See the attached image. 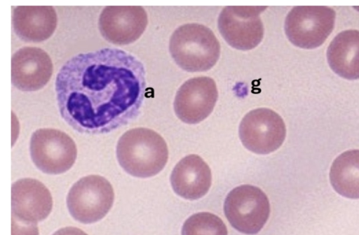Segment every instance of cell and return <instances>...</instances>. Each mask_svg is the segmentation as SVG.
Returning a JSON list of instances; mask_svg holds the SVG:
<instances>
[{
  "mask_svg": "<svg viewBox=\"0 0 359 235\" xmlns=\"http://www.w3.org/2000/svg\"><path fill=\"white\" fill-rule=\"evenodd\" d=\"M55 92L62 118L76 129L109 131L137 113L146 81L142 63L114 48L76 55L60 69Z\"/></svg>",
  "mask_w": 359,
  "mask_h": 235,
  "instance_id": "6da1fadb",
  "label": "cell"
},
{
  "mask_svg": "<svg viewBox=\"0 0 359 235\" xmlns=\"http://www.w3.org/2000/svg\"><path fill=\"white\" fill-rule=\"evenodd\" d=\"M116 157L128 173L137 178H149L164 168L168 159V149L165 140L157 132L137 127L120 137Z\"/></svg>",
  "mask_w": 359,
  "mask_h": 235,
  "instance_id": "7a4b0ae2",
  "label": "cell"
},
{
  "mask_svg": "<svg viewBox=\"0 0 359 235\" xmlns=\"http://www.w3.org/2000/svg\"><path fill=\"white\" fill-rule=\"evenodd\" d=\"M169 50L177 64L190 72L209 70L220 55V44L212 31L197 23L179 27L170 37Z\"/></svg>",
  "mask_w": 359,
  "mask_h": 235,
  "instance_id": "3957f363",
  "label": "cell"
},
{
  "mask_svg": "<svg viewBox=\"0 0 359 235\" xmlns=\"http://www.w3.org/2000/svg\"><path fill=\"white\" fill-rule=\"evenodd\" d=\"M266 194L259 187L242 185L227 194L224 204L226 218L237 231L245 234H257L270 215Z\"/></svg>",
  "mask_w": 359,
  "mask_h": 235,
  "instance_id": "277c9868",
  "label": "cell"
},
{
  "mask_svg": "<svg viewBox=\"0 0 359 235\" xmlns=\"http://www.w3.org/2000/svg\"><path fill=\"white\" fill-rule=\"evenodd\" d=\"M114 199L111 183L99 175H89L76 182L70 189L67 204L71 215L77 221L90 224L103 218Z\"/></svg>",
  "mask_w": 359,
  "mask_h": 235,
  "instance_id": "5b68a950",
  "label": "cell"
},
{
  "mask_svg": "<svg viewBox=\"0 0 359 235\" xmlns=\"http://www.w3.org/2000/svg\"><path fill=\"white\" fill-rule=\"evenodd\" d=\"M335 15V11L327 6H295L285 18V34L297 47L317 48L332 32Z\"/></svg>",
  "mask_w": 359,
  "mask_h": 235,
  "instance_id": "8992f818",
  "label": "cell"
},
{
  "mask_svg": "<svg viewBox=\"0 0 359 235\" xmlns=\"http://www.w3.org/2000/svg\"><path fill=\"white\" fill-rule=\"evenodd\" d=\"M30 155L36 166L43 173L60 174L74 165L77 148L66 133L55 129H39L32 135Z\"/></svg>",
  "mask_w": 359,
  "mask_h": 235,
  "instance_id": "52a82bcc",
  "label": "cell"
},
{
  "mask_svg": "<svg viewBox=\"0 0 359 235\" xmlns=\"http://www.w3.org/2000/svg\"><path fill=\"white\" fill-rule=\"evenodd\" d=\"M286 136L282 118L274 111L259 108L248 112L239 126L243 145L252 152L266 155L280 147Z\"/></svg>",
  "mask_w": 359,
  "mask_h": 235,
  "instance_id": "ba28073f",
  "label": "cell"
},
{
  "mask_svg": "<svg viewBox=\"0 0 359 235\" xmlns=\"http://www.w3.org/2000/svg\"><path fill=\"white\" fill-rule=\"evenodd\" d=\"M266 6H226L218 18V28L233 48L248 50L257 46L264 36L259 15Z\"/></svg>",
  "mask_w": 359,
  "mask_h": 235,
  "instance_id": "9c48e42d",
  "label": "cell"
},
{
  "mask_svg": "<svg viewBox=\"0 0 359 235\" xmlns=\"http://www.w3.org/2000/svg\"><path fill=\"white\" fill-rule=\"evenodd\" d=\"M218 97L216 83L208 76L192 78L177 92L174 110L176 115L187 124H197L212 111Z\"/></svg>",
  "mask_w": 359,
  "mask_h": 235,
  "instance_id": "30bf717a",
  "label": "cell"
},
{
  "mask_svg": "<svg viewBox=\"0 0 359 235\" xmlns=\"http://www.w3.org/2000/svg\"><path fill=\"white\" fill-rule=\"evenodd\" d=\"M147 23V14L142 6H110L102 10L98 26L102 36L108 42L126 45L141 36Z\"/></svg>",
  "mask_w": 359,
  "mask_h": 235,
  "instance_id": "8fae6325",
  "label": "cell"
},
{
  "mask_svg": "<svg viewBox=\"0 0 359 235\" xmlns=\"http://www.w3.org/2000/svg\"><path fill=\"white\" fill-rule=\"evenodd\" d=\"M53 208L48 189L39 180L22 178L11 186V217L24 222L46 219Z\"/></svg>",
  "mask_w": 359,
  "mask_h": 235,
  "instance_id": "7c38bea8",
  "label": "cell"
},
{
  "mask_svg": "<svg viewBox=\"0 0 359 235\" xmlns=\"http://www.w3.org/2000/svg\"><path fill=\"white\" fill-rule=\"evenodd\" d=\"M53 70L49 55L39 48H20L11 58V82L22 91L33 92L44 87Z\"/></svg>",
  "mask_w": 359,
  "mask_h": 235,
  "instance_id": "4fadbf2b",
  "label": "cell"
},
{
  "mask_svg": "<svg viewBox=\"0 0 359 235\" xmlns=\"http://www.w3.org/2000/svg\"><path fill=\"white\" fill-rule=\"evenodd\" d=\"M170 183L174 192L180 197L198 199L206 194L211 186V171L200 156L189 155L175 165Z\"/></svg>",
  "mask_w": 359,
  "mask_h": 235,
  "instance_id": "5bb4252c",
  "label": "cell"
},
{
  "mask_svg": "<svg viewBox=\"0 0 359 235\" xmlns=\"http://www.w3.org/2000/svg\"><path fill=\"white\" fill-rule=\"evenodd\" d=\"M12 22L17 36L26 42L50 38L57 27L55 10L48 6H20L13 9Z\"/></svg>",
  "mask_w": 359,
  "mask_h": 235,
  "instance_id": "9a60e30c",
  "label": "cell"
},
{
  "mask_svg": "<svg viewBox=\"0 0 359 235\" xmlns=\"http://www.w3.org/2000/svg\"><path fill=\"white\" fill-rule=\"evenodd\" d=\"M327 58L332 70L348 80L359 79V31L345 30L330 43Z\"/></svg>",
  "mask_w": 359,
  "mask_h": 235,
  "instance_id": "2e32d148",
  "label": "cell"
},
{
  "mask_svg": "<svg viewBox=\"0 0 359 235\" xmlns=\"http://www.w3.org/2000/svg\"><path fill=\"white\" fill-rule=\"evenodd\" d=\"M330 180L340 195L359 199V150L345 151L334 160Z\"/></svg>",
  "mask_w": 359,
  "mask_h": 235,
  "instance_id": "e0dca14e",
  "label": "cell"
},
{
  "mask_svg": "<svg viewBox=\"0 0 359 235\" xmlns=\"http://www.w3.org/2000/svg\"><path fill=\"white\" fill-rule=\"evenodd\" d=\"M224 222L216 215L201 212L191 215L184 222L182 235H227Z\"/></svg>",
  "mask_w": 359,
  "mask_h": 235,
  "instance_id": "ac0fdd59",
  "label": "cell"
},
{
  "mask_svg": "<svg viewBox=\"0 0 359 235\" xmlns=\"http://www.w3.org/2000/svg\"><path fill=\"white\" fill-rule=\"evenodd\" d=\"M12 235H39L36 223L24 222L11 217Z\"/></svg>",
  "mask_w": 359,
  "mask_h": 235,
  "instance_id": "d6986e66",
  "label": "cell"
},
{
  "mask_svg": "<svg viewBox=\"0 0 359 235\" xmlns=\"http://www.w3.org/2000/svg\"><path fill=\"white\" fill-rule=\"evenodd\" d=\"M53 235H88L81 229L74 227H67L56 231Z\"/></svg>",
  "mask_w": 359,
  "mask_h": 235,
  "instance_id": "ffe728a7",
  "label": "cell"
},
{
  "mask_svg": "<svg viewBox=\"0 0 359 235\" xmlns=\"http://www.w3.org/2000/svg\"><path fill=\"white\" fill-rule=\"evenodd\" d=\"M353 8L358 11H359V6H354Z\"/></svg>",
  "mask_w": 359,
  "mask_h": 235,
  "instance_id": "44dd1931",
  "label": "cell"
}]
</instances>
